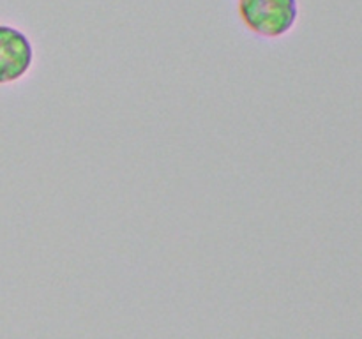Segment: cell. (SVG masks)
<instances>
[{
  "mask_svg": "<svg viewBox=\"0 0 362 339\" xmlns=\"http://www.w3.org/2000/svg\"><path fill=\"white\" fill-rule=\"evenodd\" d=\"M32 60L34 49L27 35L9 25H0V85L23 78Z\"/></svg>",
  "mask_w": 362,
  "mask_h": 339,
  "instance_id": "cell-2",
  "label": "cell"
},
{
  "mask_svg": "<svg viewBox=\"0 0 362 339\" xmlns=\"http://www.w3.org/2000/svg\"><path fill=\"white\" fill-rule=\"evenodd\" d=\"M239 14L251 32L281 37L297 21V0H239Z\"/></svg>",
  "mask_w": 362,
  "mask_h": 339,
  "instance_id": "cell-1",
  "label": "cell"
}]
</instances>
